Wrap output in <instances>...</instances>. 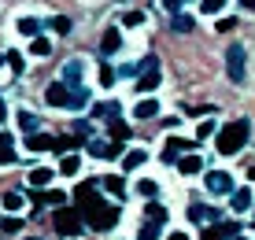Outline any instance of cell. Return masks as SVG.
Listing matches in <instances>:
<instances>
[{
	"instance_id": "7",
	"label": "cell",
	"mask_w": 255,
	"mask_h": 240,
	"mask_svg": "<svg viewBox=\"0 0 255 240\" xmlns=\"http://www.w3.org/2000/svg\"><path fill=\"white\" fill-rule=\"evenodd\" d=\"M192 148H196V144H192V140L170 137V140H166V148H163V163H174V159H178L181 152H192Z\"/></svg>"
},
{
	"instance_id": "41",
	"label": "cell",
	"mask_w": 255,
	"mask_h": 240,
	"mask_svg": "<svg viewBox=\"0 0 255 240\" xmlns=\"http://www.w3.org/2000/svg\"><path fill=\"white\" fill-rule=\"evenodd\" d=\"M211 133H215V122H200V129H196V140H200V137H211Z\"/></svg>"
},
{
	"instance_id": "11",
	"label": "cell",
	"mask_w": 255,
	"mask_h": 240,
	"mask_svg": "<svg viewBox=\"0 0 255 240\" xmlns=\"http://www.w3.org/2000/svg\"><path fill=\"white\" fill-rule=\"evenodd\" d=\"M241 229L233 226V222H218V226H211V229H204V240H222V237H237Z\"/></svg>"
},
{
	"instance_id": "37",
	"label": "cell",
	"mask_w": 255,
	"mask_h": 240,
	"mask_svg": "<svg viewBox=\"0 0 255 240\" xmlns=\"http://www.w3.org/2000/svg\"><path fill=\"white\" fill-rule=\"evenodd\" d=\"M137 192H140V196H148V200H152L155 192H159V185H155V181H140V185H137Z\"/></svg>"
},
{
	"instance_id": "15",
	"label": "cell",
	"mask_w": 255,
	"mask_h": 240,
	"mask_svg": "<svg viewBox=\"0 0 255 240\" xmlns=\"http://www.w3.org/2000/svg\"><path fill=\"white\" fill-rule=\"evenodd\" d=\"M159 78H163V74H159V67H152V70H144V74H140V78H137V93H152V89H155V85H159Z\"/></svg>"
},
{
	"instance_id": "34",
	"label": "cell",
	"mask_w": 255,
	"mask_h": 240,
	"mask_svg": "<svg viewBox=\"0 0 255 240\" xmlns=\"http://www.w3.org/2000/svg\"><path fill=\"white\" fill-rule=\"evenodd\" d=\"M0 229H4L7 237H15V233L22 229V218H4V222H0Z\"/></svg>"
},
{
	"instance_id": "33",
	"label": "cell",
	"mask_w": 255,
	"mask_h": 240,
	"mask_svg": "<svg viewBox=\"0 0 255 240\" xmlns=\"http://www.w3.org/2000/svg\"><path fill=\"white\" fill-rule=\"evenodd\" d=\"M122 26H144V11H140V7L137 11H126L122 15Z\"/></svg>"
},
{
	"instance_id": "19",
	"label": "cell",
	"mask_w": 255,
	"mask_h": 240,
	"mask_svg": "<svg viewBox=\"0 0 255 240\" xmlns=\"http://www.w3.org/2000/svg\"><path fill=\"white\" fill-rule=\"evenodd\" d=\"M15 30L26 33V37H37V33L45 30V22H41V19H19V22H15Z\"/></svg>"
},
{
	"instance_id": "5",
	"label": "cell",
	"mask_w": 255,
	"mask_h": 240,
	"mask_svg": "<svg viewBox=\"0 0 255 240\" xmlns=\"http://www.w3.org/2000/svg\"><path fill=\"white\" fill-rule=\"evenodd\" d=\"M204 185H207L211 196H230V192H233V177L226 174V170H211L204 177Z\"/></svg>"
},
{
	"instance_id": "36",
	"label": "cell",
	"mask_w": 255,
	"mask_h": 240,
	"mask_svg": "<svg viewBox=\"0 0 255 240\" xmlns=\"http://www.w3.org/2000/svg\"><path fill=\"white\" fill-rule=\"evenodd\" d=\"M52 30L56 33H70V19L67 15H56V19H52Z\"/></svg>"
},
{
	"instance_id": "6",
	"label": "cell",
	"mask_w": 255,
	"mask_h": 240,
	"mask_svg": "<svg viewBox=\"0 0 255 240\" xmlns=\"http://www.w3.org/2000/svg\"><path fill=\"white\" fill-rule=\"evenodd\" d=\"M189 222L192 226H204V222H222V211L218 207H204V203H192V211H189Z\"/></svg>"
},
{
	"instance_id": "25",
	"label": "cell",
	"mask_w": 255,
	"mask_h": 240,
	"mask_svg": "<svg viewBox=\"0 0 255 240\" xmlns=\"http://www.w3.org/2000/svg\"><path fill=\"white\" fill-rule=\"evenodd\" d=\"M48 181H52V170H48V166H37V170H30V185H37V189H45Z\"/></svg>"
},
{
	"instance_id": "14",
	"label": "cell",
	"mask_w": 255,
	"mask_h": 240,
	"mask_svg": "<svg viewBox=\"0 0 255 240\" xmlns=\"http://www.w3.org/2000/svg\"><path fill=\"white\" fill-rule=\"evenodd\" d=\"M19 155L11 152V133H0V166H15Z\"/></svg>"
},
{
	"instance_id": "42",
	"label": "cell",
	"mask_w": 255,
	"mask_h": 240,
	"mask_svg": "<svg viewBox=\"0 0 255 240\" xmlns=\"http://www.w3.org/2000/svg\"><path fill=\"white\" fill-rule=\"evenodd\" d=\"M122 155V144H115V140H111V144H108V159H119Z\"/></svg>"
},
{
	"instance_id": "24",
	"label": "cell",
	"mask_w": 255,
	"mask_h": 240,
	"mask_svg": "<svg viewBox=\"0 0 255 240\" xmlns=\"http://www.w3.org/2000/svg\"><path fill=\"white\" fill-rule=\"evenodd\" d=\"M78 170H82V159H78V155H63V163H59V174L74 177Z\"/></svg>"
},
{
	"instance_id": "43",
	"label": "cell",
	"mask_w": 255,
	"mask_h": 240,
	"mask_svg": "<svg viewBox=\"0 0 255 240\" xmlns=\"http://www.w3.org/2000/svg\"><path fill=\"white\" fill-rule=\"evenodd\" d=\"M45 200H48V203H56V207H59V203H63V192H56V189H52Z\"/></svg>"
},
{
	"instance_id": "16",
	"label": "cell",
	"mask_w": 255,
	"mask_h": 240,
	"mask_svg": "<svg viewBox=\"0 0 255 240\" xmlns=\"http://www.w3.org/2000/svg\"><path fill=\"white\" fill-rule=\"evenodd\" d=\"M178 170L185 174V177H192V174L204 170V159H200V155H181V159H178Z\"/></svg>"
},
{
	"instance_id": "38",
	"label": "cell",
	"mask_w": 255,
	"mask_h": 240,
	"mask_svg": "<svg viewBox=\"0 0 255 240\" xmlns=\"http://www.w3.org/2000/svg\"><path fill=\"white\" fill-rule=\"evenodd\" d=\"M89 152L96 159H108V144H104V140H89Z\"/></svg>"
},
{
	"instance_id": "39",
	"label": "cell",
	"mask_w": 255,
	"mask_h": 240,
	"mask_svg": "<svg viewBox=\"0 0 255 240\" xmlns=\"http://www.w3.org/2000/svg\"><path fill=\"white\" fill-rule=\"evenodd\" d=\"M111 82H115V67L104 63V67H100V85H111Z\"/></svg>"
},
{
	"instance_id": "51",
	"label": "cell",
	"mask_w": 255,
	"mask_h": 240,
	"mask_svg": "<svg viewBox=\"0 0 255 240\" xmlns=\"http://www.w3.org/2000/svg\"><path fill=\"white\" fill-rule=\"evenodd\" d=\"M0 222H4V218H0Z\"/></svg>"
},
{
	"instance_id": "13",
	"label": "cell",
	"mask_w": 255,
	"mask_h": 240,
	"mask_svg": "<svg viewBox=\"0 0 255 240\" xmlns=\"http://www.w3.org/2000/svg\"><path fill=\"white\" fill-rule=\"evenodd\" d=\"M67 93L70 89L63 82H56V85H48V93H45V100L52 104V108H67Z\"/></svg>"
},
{
	"instance_id": "26",
	"label": "cell",
	"mask_w": 255,
	"mask_h": 240,
	"mask_svg": "<svg viewBox=\"0 0 255 240\" xmlns=\"http://www.w3.org/2000/svg\"><path fill=\"white\" fill-rule=\"evenodd\" d=\"M192 26H196V22H192L189 15H174V19H170V30H174V33H189Z\"/></svg>"
},
{
	"instance_id": "23",
	"label": "cell",
	"mask_w": 255,
	"mask_h": 240,
	"mask_svg": "<svg viewBox=\"0 0 255 240\" xmlns=\"http://www.w3.org/2000/svg\"><path fill=\"white\" fill-rule=\"evenodd\" d=\"M115 115H119V104H115V100L96 104V108H93V119H115Z\"/></svg>"
},
{
	"instance_id": "28",
	"label": "cell",
	"mask_w": 255,
	"mask_h": 240,
	"mask_svg": "<svg viewBox=\"0 0 255 240\" xmlns=\"http://www.w3.org/2000/svg\"><path fill=\"white\" fill-rule=\"evenodd\" d=\"M96 181H100L104 189H111V192H115V196H122V192H126V185H122V177H96Z\"/></svg>"
},
{
	"instance_id": "35",
	"label": "cell",
	"mask_w": 255,
	"mask_h": 240,
	"mask_svg": "<svg viewBox=\"0 0 255 240\" xmlns=\"http://www.w3.org/2000/svg\"><path fill=\"white\" fill-rule=\"evenodd\" d=\"M140 240H159V226H155V222H144V226H140Z\"/></svg>"
},
{
	"instance_id": "17",
	"label": "cell",
	"mask_w": 255,
	"mask_h": 240,
	"mask_svg": "<svg viewBox=\"0 0 255 240\" xmlns=\"http://www.w3.org/2000/svg\"><path fill=\"white\" fill-rule=\"evenodd\" d=\"M119 48H122V33L119 30H108L100 37V52H104V56H111V52H119Z\"/></svg>"
},
{
	"instance_id": "47",
	"label": "cell",
	"mask_w": 255,
	"mask_h": 240,
	"mask_svg": "<svg viewBox=\"0 0 255 240\" xmlns=\"http://www.w3.org/2000/svg\"><path fill=\"white\" fill-rule=\"evenodd\" d=\"M244 7H248V11H255V0H244Z\"/></svg>"
},
{
	"instance_id": "29",
	"label": "cell",
	"mask_w": 255,
	"mask_h": 240,
	"mask_svg": "<svg viewBox=\"0 0 255 240\" xmlns=\"http://www.w3.org/2000/svg\"><path fill=\"white\" fill-rule=\"evenodd\" d=\"M148 222L163 226V222H166V207H159V203H148Z\"/></svg>"
},
{
	"instance_id": "9",
	"label": "cell",
	"mask_w": 255,
	"mask_h": 240,
	"mask_svg": "<svg viewBox=\"0 0 255 240\" xmlns=\"http://www.w3.org/2000/svg\"><path fill=\"white\" fill-rule=\"evenodd\" d=\"M155 115H159V100H152V96L133 104V119H155Z\"/></svg>"
},
{
	"instance_id": "10",
	"label": "cell",
	"mask_w": 255,
	"mask_h": 240,
	"mask_svg": "<svg viewBox=\"0 0 255 240\" xmlns=\"http://www.w3.org/2000/svg\"><path fill=\"white\" fill-rule=\"evenodd\" d=\"M82 78H85V63H82V59H70V63H63V82L82 85Z\"/></svg>"
},
{
	"instance_id": "20",
	"label": "cell",
	"mask_w": 255,
	"mask_h": 240,
	"mask_svg": "<svg viewBox=\"0 0 255 240\" xmlns=\"http://www.w3.org/2000/svg\"><path fill=\"white\" fill-rule=\"evenodd\" d=\"M108 133H111V140H115V144H122V140H129V133H133V129H129L126 126V122H108Z\"/></svg>"
},
{
	"instance_id": "48",
	"label": "cell",
	"mask_w": 255,
	"mask_h": 240,
	"mask_svg": "<svg viewBox=\"0 0 255 240\" xmlns=\"http://www.w3.org/2000/svg\"><path fill=\"white\" fill-rule=\"evenodd\" d=\"M233 240H252V237H241V233H237V237H233Z\"/></svg>"
},
{
	"instance_id": "44",
	"label": "cell",
	"mask_w": 255,
	"mask_h": 240,
	"mask_svg": "<svg viewBox=\"0 0 255 240\" xmlns=\"http://www.w3.org/2000/svg\"><path fill=\"white\" fill-rule=\"evenodd\" d=\"M233 26H237L233 19H218V33H226V30H233Z\"/></svg>"
},
{
	"instance_id": "46",
	"label": "cell",
	"mask_w": 255,
	"mask_h": 240,
	"mask_svg": "<svg viewBox=\"0 0 255 240\" xmlns=\"http://www.w3.org/2000/svg\"><path fill=\"white\" fill-rule=\"evenodd\" d=\"M4 115H7V108H4V100H0V122H4Z\"/></svg>"
},
{
	"instance_id": "1",
	"label": "cell",
	"mask_w": 255,
	"mask_h": 240,
	"mask_svg": "<svg viewBox=\"0 0 255 240\" xmlns=\"http://www.w3.org/2000/svg\"><path fill=\"white\" fill-rule=\"evenodd\" d=\"M74 203H78V215H82V222L89 229H96V233H108V229L119 226V207L108 200H100V192H96L93 181H82L74 189Z\"/></svg>"
},
{
	"instance_id": "21",
	"label": "cell",
	"mask_w": 255,
	"mask_h": 240,
	"mask_svg": "<svg viewBox=\"0 0 255 240\" xmlns=\"http://www.w3.org/2000/svg\"><path fill=\"white\" fill-rule=\"evenodd\" d=\"M37 126H41V119H37V115L19 111V129H22V133H30V137H33V133H37Z\"/></svg>"
},
{
	"instance_id": "32",
	"label": "cell",
	"mask_w": 255,
	"mask_h": 240,
	"mask_svg": "<svg viewBox=\"0 0 255 240\" xmlns=\"http://www.w3.org/2000/svg\"><path fill=\"white\" fill-rule=\"evenodd\" d=\"M4 63L11 67L15 74H22V70H26V63H22V56H19V52H7V56H4Z\"/></svg>"
},
{
	"instance_id": "27",
	"label": "cell",
	"mask_w": 255,
	"mask_h": 240,
	"mask_svg": "<svg viewBox=\"0 0 255 240\" xmlns=\"http://www.w3.org/2000/svg\"><path fill=\"white\" fill-rule=\"evenodd\" d=\"M144 159H148V152H140V148H137V152H129L126 159H122V166H126V170H137V166L144 163Z\"/></svg>"
},
{
	"instance_id": "40",
	"label": "cell",
	"mask_w": 255,
	"mask_h": 240,
	"mask_svg": "<svg viewBox=\"0 0 255 240\" xmlns=\"http://www.w3.org/2000/svg\"><path fill=\"white\" fill-rule=\"evenodd\" d=\"M159 4L166 7V11H170V15H178L181 11V4H185V0H159Z\"/></svg>"
},
{
	"instance_id": "22",
	"label": "cell",
	"mask_w": 255,
	"mask_h": 240,
	"mask_svg": "<svg viewBox=\"0 0 255 240\" xmlns=\"http://www.w3.org/2000/svg\"><path fill=\"white\" fill-rule=\"evenodd\" d=\"M0 203H4L7 211H22V203H26V196H22L19 189H11V192H4V200H0Z\"/></svg>"
},
{
	"instance_id": "2",
	"label": "cell",
	"mask_w": 255,
	"mask_h": 240,
	"mask_svg": "<svg viewBox=\"0 0 255 240\" xmlns=\"http://www.w3.org/2000/svg\"><path fill=\"white\" fill-rule=\"evenodd\" d=\"M248 137H252V126H248V119L226 122V126L218 129V155H237L244 144H248Z\"/></svg>"
},
{
	"instance_id": "8",
	"label": "cell",
	"mask_w": 255,
	"mask_h": 240,
	"mask_svg": "<svg viewBox=\"0 0 255 240\" xmlns=\"http://www.w3.org/2000/svg\"><path fill=\"white\" fill-rule=\"evenodd\" d=\"M89 100H93V96H89V89H85V85H78V89H70V93H67V108L70 111H85V108H89Z\"/></svg>"
},
{
	"instance_id": "18",
	"label": "cell",
	"mask_w": 255,
	"mask_h": 240,
	"mask_svg": "<svg viewBox=\"0 0 255 240\" xmlns=\"http://www.w3.org/2000/svg\"><path fill=\"white\" fill-rule=\"evenodd\" d=\"M230 203H233V211H248L252 207V189H233Z\"/></svg>"
},
{
	"instance_id": "3",
	"label": "cell",
	"mask_w": 255,
	"mask_h": 240,
	"mask_svg": "<svg viewBox=\"0 0 255 240\" xmlns=\"http://www.w3.org/2000/svg\"><path fill=\"white\" fill-rule=\"evenodd\" d=\"M52 226H56L59 237H78L85 222L78 215V207H59V211H52Z\"/></svg>"
},
{
	"instance_id": "49",
	"label": "cell",
	"mask_w": 255,
	"mask_h": 240,
	"mask_svg": "<svg viewBox=\"0 0 255 240\" xmlns=\"http://www.w3.org/2000/svg\"><path fill=\"white\" fill-rule=\"evenodd\" d=\"M248 177H252V181H255V166H252V170H248Z\"/></svg>"
},
{
	"instance_id": "12",
	"label": "cell",
	"mask_w": 255,
	"mask_h": 240,
	"mask_svg": "<svg viewBox=\"0 0 255 240\" xmlns=\"http://www.w3.org/2000/svg\"><path fill=\"white\" fill-rule=\"evenodd\" d=\"M26 148H30V152H52V148H56V137H48V133H33V137H26Z\"/></svg>"
},
{
	"instance_id": "45",
	"label": "cell",
	"mask_w": 255,
	"mask_h": 240,
	"mask_svg": "<svg viewBox=\"0 0 255 240\" xmlns=\"http://www.w3.org/2000/svg\"><path fill=\"white\" fill-rule=\"evenodd\" d=\"M166 240H189L185 233H170V237H166Z\"/></svg>"
},
{
	"instance_id": "30",
	"label": "cell",
	"mask_w": 255,
	"mask_h": 240,
	"mask_svg": "<svg viewBox=\"0 0 255 240\" xmlns=\"http://www.w3.org/2000/svg\"><path fill=\"white\" fill-rule=\"evenodd\" d=\"M30 52H33V56H48V52H52V41H48V37H33Z\"/></svg>"
},
{
	"instance_id": "50",
	"label": "cell",
	"mask_w": 255,
	"mask_h": 240,
	"mask_svg": "<svg viewBox=\"0 0 255 240\" xmlns=\"http://www.w3.org/2000/svg\"><path fill=\"white\" fill-rule=\"evenodd\" d=\"M0 67H4V56H0Z\"/></svg>"
},
{
	"instance_id": "4",
	"label": "cell",
	"mask_w": 255,
	"mask_h": 240,
	"mask_svg": "<svg viewBox=\"0 0 255 240\" xmlns=\"http://www.w3.org/2000/svg\"><path fill=\"white\" fill-rule=\"evenodd\" d=\"M244 63H248L244 44H230L226 48V74H230V82H244Z\"/></svg>"
},
{
	"instance_id": "31",
	"label": "cell",
	"mask_w": 255,
	"mask_h": 240,
	"mask_svg": "<svg viewBox=\"0 0 255 240\" xmlns=\"http://www.w3.org/2000/svg\"><path fill=\"white\" fill-rule=\"evenodd\" d=\"M222 7H226V0H200V11L204 15H218Z\"/></svg>"
}]
</instances>
